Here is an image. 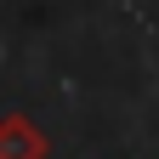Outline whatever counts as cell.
<instances>
[{
  "label": "cell",
  "instance_id": "obj_1",
  "mask_svg": "<svg viewBox=\"0 0 159 159\" xmlns=\"http://www.w3.org/2000/svg\"><path fill=\"white\" fill-rule=\"evenodd\" d=\"M46 153H51V142L34 119H23V114L0 119V159H46Z\"/></svg>",
  "mask_w": 159,
  "mask_h": 159
}]
</instances>
